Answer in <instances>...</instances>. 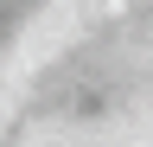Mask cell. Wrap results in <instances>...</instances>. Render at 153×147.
<instances>
[]
</instances>
